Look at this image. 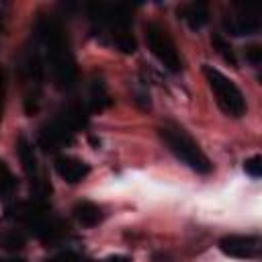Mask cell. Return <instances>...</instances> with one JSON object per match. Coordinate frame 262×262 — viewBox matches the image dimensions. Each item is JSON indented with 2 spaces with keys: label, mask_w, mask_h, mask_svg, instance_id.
Instances as JSON below:
<instances>
[{
  "label": "cell",
  "mask_w": 262,
  "mask_h": 262,
  "mask_svg": "<svg viewBox=\"0 0 262 262\" xmlns=\"http://www.w3.org/2000/svg\"><path fill=\"white\" fill-rule=\"evenodd\" d=\"M160 137L162 141L168 145V149L182 162L186 164L190 170L199 172V174H209L213 170L211 160L205 156V151L199 147V143L178 125H162L160 127Z\"/></svg>",
  "instance_id": "6da1fadb"
},
{
  "label": "cell",
  "mask_w": 262,
  "mask_h": 262,
  "mask_svg": "<svg viewBox=\"0 0 262 262\" xmlns=\"http://www.w3.org/2000/svg\"><path fill=\"white\" fill-rule=\"evenodd\" d=\"M203 72L209 82V88L215 94L219 108L229 117H242L248 106H246V98H244L242 90L233 84V80H229L225 74H221L219 70H215L211 66H205Z\"/></svg>",
  "instance_id": "7a4b0ae2"
},
{
  "label": "cell",
  "mask_w": 262,
  "mask_h": 262,
  "mask_svg": "<svg viewBox=\"0 0 262 262\" xmlns=\"http://www.w3.org/2000/svg\"><path fill=\"white\" fill-rule=\"evenodd\" d=\"M145 31V43L149 47V51L162 61V66L170 72H180L182 70V57L176 49L174 39L168 35V31L156 23H147L143 27Z\"/></svg>",
  "instance_id": "3957f363"
},
{
  "label": "cell",
  "mask_w": 262,
  "mask_h": 262,
  "mask_svg": "<svg viewBox=\"0 0 262 262\" xmlns=\"http://www.w3.org/2000/svg\"><path fill=\"white\" fill-rule=\"evenodd\" d=\"M219 250L231 258L252 260L260 256V237L258 235H225L219 239Z\"/></svg>",
  "instance_id": "277c9868"
},
{
  "label": "cell",
  "mask_w": 262,
  "mask_h": 262,
  "mask_svg": "<svg viewBox=\"0 0 262 262\" xmlns=\"http://www.w3.org/2000/svg\"><path fill=\"white\" fill-rule=\"evenodd\" d=\"M55 172L66 182L76 184L90 174V166L78 158H72V156H57L55 158Z\"/></svg>",
  "instance_id": "5b68a950"
},
{
  "label": "cell",
  "mask_w": 262,
  "mask_h": 262,
  "mask_svg": "<svg viewBox=\"0 0 262 262\" xmlns=\"http://www.w3.org/2000/svg\"><path fill=\"white\" fill-rule=\"evenodd\" d=\"M72 133H74V127L63 119V121H53L51 125H47L43 131H41V145L45 149H57L61 145H66L70 139H72Z\"/></svg>",
  "instance_id": "8992f818"
},
{
  "label": "cell",
  "mask_w": 262,
  "mask_h": 262,
  "mask_svg": "<svg viewBox=\"0 0 262 262\" xmlns=\"http://www.w3.org/2000/svg\"><path fill=\"white\" fill-rule=\"evenodd\" d=\"M225 29L231 35H250L260 29V18L248 12H242L239 16H231L225 20Z\"/></svg>",
  "instance_id": "52a82bcc"
},
{
  "label": "cell",
  "mask_w": 262,
  "mask_h": 262,
  "mask_svg": "<svg viewBox=\"0 0 262 262\" xmlns=\"http://www.w3.org/2000/svg\"><path fill=\"white\" fill-rule=\"evenodd\" d=\"M74 215H76V219H78L82 225H86V227H94V225H98V223L104 219L102 209H100L98 205L90 203V201H80V203L74 207Z\"/></svg>",
  "instance_id": "ba28073f"
},
{
  "label": "cell",
  "mask_w": 262,
  "mask_h": 262,
  "mask_svg": "<svg viewBox=\"0 0 262 262\" xmlns=\"http://www.w3.org/2000/svg\"><path fill=\"white\" fill-rule=\"evenodd\" d=\"M180 16L192 27V29H201L207 20H209V8L205 2H190V4H184L180 10Z\"/></svg>",
  "instance_id": "9c48e42d"
},
{
  "label": "cell",
  "mask_w": 262,
  "mask_h": 262,
  "mask_svg": "<svg viewBox=\"0 0 262 262\" xmlns=\"http://www.w3.org/2000/svg\"><path fill=\"white\" fill-rule=\"evenodd\" d=\"M211 43H213L215 51H217V53H219L227 63H231V66H235V63H237V59H235V53H233L231 45H229L221 35H213V37H211Z\"/></svg>",
  "instance_id": "30bf717a"
},
{
  "label": "cell",
  "mask_w": 262,
  "mask_h": 262,
  "mask_svg": "<svg viewBox=\"0 0 262 262\" xmlns=\"http://www.w3.org/2000/svg\"><path fill=\"white\" fill-rule=\"evenodd\" d=\"M18 156H20V162H23V168L33 174L35 172V156H33V147L27 143L25 137L18 139Z\"/></svg>",
  "instance_id": "8fae6325"
},
{
  "label": "cell",
  "mask_w": 262,
  "mask_h": 262,
  "mask_svg": "<svg viewBox=\"0 0 262 262\" xmlns=\"http://www.w3.org/2000/svg\"><path fill=\"white\" fill-rule=\"evenodd\" d=\"M90 102H92V106H94V108H98V111L111 104V98H108L106 88H104V84H102V82H94V84H92Z\"/></svg>",
  "instance_id": "7c38bea8"
},
{
  "label": "cell",
  "mask_w": 262,
  "mask_h": 262,
  "mask_svg": "<svg viewBox=\"0 0 262 262\" xmlns=\"http://www.w3.org/2000/svg\"><path fill=\"white\" fill-rule=\"evenodd\" d=\"M115 45L123 53H133L137 49V43H135V39L129 31H115Z\"/></svg>",
  "instance_id": "4fadbf2b"
},
{
  "label": "cell",
  "mask_w": 262,
  "mask_h": 262,
  "mask_svg": "<svg viewBox=\"0 0 262 262\" xmlns=\"http://www.w3.org/2000/svg\"><path fill=\"white\" fill-rule=\"evenodd\" d=\"M244 170L252 176V178H260L262 176V158L260 156H252L244 162Z\"/></svg>",
  "instance_id": "5bb4252c"
},
{
  "label": "cell",
  "mask_w": 262,
  "mask_h": 262,
  "mask_svg": "<svg viewBox=\"0 0 262 262\" xmlns=\"http://www.w3.org/2000/svg\"><path fill=\"white\" fill-rule=\"evenodd\" d=\"M25 244V237L16 231H10V233H4L2 235V246L8 248V250H16V248H23Z\"/></svg>",
  "instance_id": "9a60e30c"
},
{
  "label": "cell",
  "mask_w": 262,
  "mask_h": 262,
  "mask_svg": "<svg viewBox=\"0 0 262 262\" xmlns=\"http://www.w3.org/2000/svg\"><path fill=\"white\" fill-rule=\"evenodd\" d=\"M10 186H12V174L4 166V162H0V190H6Z\"/></svg>",
  "instance_id": "2e32d148"
},
{
  "label": "cell",
  "mask_w": 262,
  "mask_h": 262,
  "mask_svg": "<svg viewBox=\"0 0 262 262\" xmlns=\"http://www.w3.org/2000/svg\"><path fill=\"white\" fill-rule=\"evenodd\" d=\"M246 57H248V61H250L252 66H258V63L262 61V49H260L258 45H250V47L246 49Z\"/></svg>",
  "instance_id": "e0dca14e"
},
{
  "label": "cell",
  "mask_w": 262,
  "mask_h": 262,
  "mask_svg": "<svg viewBox=\"0 0 262 262\" xmlns=\"http://www.w3.org/2000/svg\"><path fill=\"white\" fill-rule=\"evenodd\" d=\"M104 262H129L125 256H113V258H108V260H104Z\"/></svg>",
  "instance_id": "ac0fdd59"
}]
</instances>
